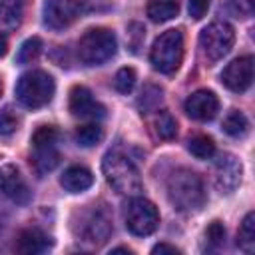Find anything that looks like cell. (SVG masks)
<instances>
[{
	"mask_svg": "<svg viewBox=\"0 0 255 255\" xmlns=\"http://www.w3.org/2000/svg\"><path fill=\"white\" fill-rule=\"evenodd\" d=\"M167 197L177 211L191 213L201 209L205 203V189L201 177L185 167L175 169L167 177Z\"/></svg>",
	"mask_w": 255,
	"mask_h": 255,
	"instance_id": "1",
	"label": "cell"
},
{
	"mask_svg": "<svg viewBox=\"0 0 255 255\" xmlns=\"http://www.w3.org/2000/svg\"><path fill=\"white\" fill-rule=\"evenodd\" d=\"M102 167H104V175H106L108 183L118 193L131 195L141 189V177H139L137 167L122 151H108Z\"/></svg>",
	"mask_w": 255,
	"mask_h": 255,
	"instance_id": "2",
	"label": "cell"
},
{
	"mask_svg": "<svg viewBox=\"0 0 255 255\" xmlns=\"http://www.w3.org/2000/svg\"><path fill=\"white\" fill-rule=\"evenodd\" d=\"M118 42L112 30L92 28L78 42V58L86 66H102L116 56Z\"/></svg>",
	"mask_w": 255,
	"mask_h": 255,
	"instance_id": "3",
	"label": "cell"
},
{
	"mask_svg": "<svg viewBox=\"0 0 255 255\" xmlns=\"http://www.w3.org/2000/svg\"><path fill=\"white\" fill-rule=\"evenodd\" d=\"M54 92H56V86L52 76L42 70L26 72L16 82V98L24 108H30V110H38L50 104V100L54 98Z\"/></svg>",
	"mask_w": 255,
	"mask_h": 255,
	"instance_id": "4",
	"label": "cell"
},
{
	"mask_svg": "<svg viewBox=\"0 0 255 255\" xmlns=\"http://www.w3.org/2000/svg\"><path fill=\"white\" fill-rule=\"evenodd\" d=\"M183 60V36L179 30H165L151 46L149 62L161 74H173Z\"/></svg>",
	"mask_w": 255,
	"mask_h": 255,
	"instance_id": "5",
	"label": "cell"
},
{
	"mask_svg": "<svg viewBox=\"0 0 255 255\" xmlns=\"http://www.w3.org/2000/svg\"><path fill=\"white\" fill-rule=\"evenodd\" d=\"M235 42V30L227 22H213L199 34V48L207 64L219 62Z\"/></svg>",
	"mask_w": 255,
	"mask_h": 255,
	"instance_id": "6",
	"label": "cell"
},
{
	"mask_svg": "<svg viewBox=\"0 0 255 255\" xmlns=\"http://www.w3.org/2000/svg\"><path fill=\"white\" fill-rule=\"evenodd\" d=\"M124 219H126L128 231L137 235V237L151 235L157 229V225H159L157 207L149 199H145V197H131L126 203Z\"/></svg>",
	"mask_w": 255,
	"mask_h": 255,
	"instance_id": "7",
	"label": "cell"
},
{
	"mask_svg": "<svg viewBox=\"0 0 255 255\" xmlns=\"http://www.w3.org/2000/svg\"><path fill=\"white\" fill-rule=\"evenodd\" d=\"M86 12V0H46L44 6V24L62 30L74 24Z\"/></svg>",
	"mask_w": 255,
	"mask_h": 255,
	"instance_id": "8",
	"label": "cell"
},
{
	"mask_svg": "<svg viewBox=\"0 0 255 255\" xmlns=\"http://www.w3.org/2000/svg\"><path fill=\"white\" fill-rule=\"evenodd\" d=\"M221 82L231 92H247L253 84V56H241L227 64L221 72Z\"/></svg>",
	"mask_w": 255,
	"mask_h": 255,
	"instance_id": "9",
	"label": "cell"
},
{
	"mask_svg": "<svg viewBox=\"0 0 255 255\" xmlns=\"http://www.w3.org/2000/svg\"><path fill=\"white\" fill-rule=\"evenodd\" d=\"M213 179H215V187L221 191V193H231L239 187L241 183V175H243V167H241V161L231 155V153H221L217 159H215V165H213Z\"/></svg>",
	"mask_w": 255,
	"mask_h": 255,
	"instance_id": "10",
	"label": "cell"
},
{
	"mask_svg": "<svg viewBox=\"0 0 255 255\" xmlns=\"http://www.w3.org/2000/svg\"><path fill=\"white\" fill-rule=\"evenodd\" d=\"M84 241L94 243V245H102L110 235H112V217L106 209H96L92 207L84 219H82V229H80Z\"/></svg>",
	"mask_w": 255,
	"mask_h": 255,
	"instance_id": "11",
	"label": "cell"
},
{
	"mask_svg": "<svg viewBox=\"0 0 255 255\" xmlns=\"http://www.w3.org/2000/svg\"><path fill=\"white\" fill-rule=\"evenodd\" d=\"M0 193L18 205H26L32 197V191L24 181V177L20 175L18 167L10 163L0 167Z\"/></svg>",
	"mask_w": 255,
	"mask_h": 255,
	"instance_id": "12",
	"label": "cell"
},
{
	"mask_svg": "<svg viewBox=\"0 0 255 255\" xmlns=\"http://www.w3.org/2000/svg\"><path fill=\"white\" fill-rule=\"evenodd\" d=\"M68 108L72 116L76 118H86V120H100L106 116V108L94 100L92 92L86 86H74L70 90V102Z\"/></svg>",
	"mask_w": 255,
	"mask_h": 255,
	"instance_id": "13",
	"label": "cell"
},
{
	"mask_svg": "<svg viewBox=\"0 0 255 255\" xmlns=\"http://www.w3.org/2000/svg\"><path fill=\"white\" fill-rule=\"evenodd\" d=\"M183 108H185V114L191 120L209 122L219 112V100L211 90H197L185 100Z\"/></svg>",
	"mask_w": 255,
	"mask_h": 255,
	"instance_id": "14",
	"label": "cell"
},
{
	"mask_svg": "<svg viewBox=\"0 0 255 255\" xmlns=\"http://www.w3.org/2000/svg\"><path fill=\"white\" fill-rule=\"evenodd\" d=\"M50 247H52V239H50L44 231H40V229H36V227H28V229L20 231L18 243H16V249H18L20 253H24V255L44 253V251H48Z\"/></svg>",
	"mask_w": 255,
	"mask_h": 255,
	"instance_id": "15",
	"label": "cell"
},
{
	"mask_svg": "<svg viewBox=\"0 0 255 255\" xmlns=\"http://www.w3.org/2000/svg\"><path fill=\"white\" fill-rule=\"evenodd\" d=\"M60 183L66 191L70 193H80V191H86L88 187H92L94 183V175L88 167L84 165H70L62 177H60Z\"/></svg>",
	"mask_w": 255,
	"mask_h": 255,
	"instance_id": "16",
	"label": "cell"
},
{
	"mask_svg": "<svg viewBox=\"0 0 255 255\" xmlns=\"http://www.w3.org/2000/svg\"><path fill=\"white\" fill-rule=\"evenodd\" d=\"M26 0H0V32H12L22 24Z\"/></svg>",
	"mask_w": 255,
	"mask_h": 255,
	"instance_id": "17",
	"label": "cell"
},
{
	"mask_svg": "<svg viewBox=\"0 0 255 255\" xmlns=\"http://www.w3.org/2000/svg\"><path fill=\"white\" fill-rule=\"evenodd\" d=\"M179 12V0H149L147 16L151 22H167Z\"/></svg>",
	"mask_w": 255,
	"mask_h": 255,
	"instance_id": "18",
	"label": "cell"
},
{
	"mask_svg": "<svg viewBox=\"0 0 255 255\" xmlns=\"http://www.w3.org/2000/svg\"><path fill=\"white\" fill-rule=\"evenodd\" d=\"M237 247L245 253H253L255 251V213L249 211L237 231Z\"/></svg>",
	"mask_w": 255,
	"mask_h": 255,
	"instance_id": "19",
	"label": "cell"
},
{
	"mask_svg": "<svg viewBox=\"0 0 255 255\" xmlns=\"http://www.w3.org/2000/svg\"><path fill=\"white\" fill-rule=\"evenodd\" d=\"M223 131L229 133L231 137H243L249 131V122L241 112L231 110L223 120Z\"/></svg>",
	"mask_w": 255,
	"mask_h": 255,
	"instance_id": "20",
	"label": "cell"
},
{
	"mask_svg": "<svg viewBox=\"0 0 255 255\" xmlns=\"http://www.w3.org/2000/svg\"><path fill=\"white\" fill-rule=\"evenodd\" d=\"M104 139V129L98 124H86L76 129V141L82 147H92Z\"/></svg>",
	"mask_w": 255,
	"mask_h": 255,
	"instance_id": "21",
	"label": "cell"
},
{
	"mask_svg": "<svg viewBox=\"0 0 255 255\" xmlns=\"http://www.w3.org/2000/svg\"><path fill=\"white\" fill-rule=\"evenodd\" d=\"M187 149L197 159H209L215 153V143H213V139L209 135H193L187 141Z\"/></svg>",
	"mask_w": 255,
	"mask_h": 255,
	"instance_id": "22",
	"label": "cell"
},
{
	"mask_svg": "<svg viewBox=\"0 0 255 255\" xmlns=\"http://www.w3.org/2000/svg\"><path fill=\"white\" fill-rule=\"evenodd\" d=\"M153 126H155L157 137H161V139H173L177 133V122L169 112H159L155 116Z\"/></svg>",
	"mask_w": 255,
	"mask_h": 255,
	"instance_id": "23",
	"label": "cell"
},
{
	"mask_svg": "<svg viewBox=\"0 0 255 255\" xmlns=\"http://www.w3.org/2000/svg\"><path fill=\"white\" fill-rule=\"evenodd\" d=\"M60 161V153L56 147H46V149H34V165L40 173L52 171Z\"/></svg>",
	"mask_w": 255,
	"mask_h": 255,
	"instance_id": "24",
	"label": "cell"
},
{
	"mask_svg": "<svg viewBox=\"0 0 255 255\" xmlns=\"http://www.w3.org/2000/svg\"><path fill=\"white\" fill-rule=\"evenodd\" d=\"M56 141H58V129L54 126H40L32 135V147L34 149L56 147Z\"/></svg>",
	"mask_w": 255,
	"mask_h": 255,
	"instance_id": "25",
	"label": "cell"
},
{
	"mask_svg": "<svg viewBox=\"0 0 255 255\" xmlns=\"http://www.w3.org/2000/svg\"><path fill=\"white\" fill-rule=\"evenodd\" d=\"M40 52H42V40L38 36H32V38L22 42L16 58H18L20 64H30V62H34L40 56Z\"/></svg>",
	"mask_w": 255,
	"mask_h": 255,
	"instance_id": "26",
	"label": "cell"
},
{
	"mask_svg": "<svg viewBox=\"0 0 255 255\" xmlns=\"http://www.w3.org/2000/svg\"><path fill=\"white\" fill-rule=\"evenodd\" d=\"M161 100H163V92H161V88H157V86H145L143 90H141V96H139V110L141 112H151V110H155L159 104H161Z\"/></svg>",
	"mask_w": 255,
	"mask_h": 255,
	"instance_id": "27",
	"label": "cell"
},
{
	"mask_svg": "<svg viewBox=\"0 0 255 255\" xmlns=\"http://www.w3.org/2000/svg\"><path fill=\"white\" fill-rule=\"evenodd\" d=\"M20 126V120L16 116V112L10 108V106H4L0 110V135L4 137H10Z\"/></svg>",
	"mask_w": 255,
	"mask_h": 255,
	"instance_id": "28",
	"label": "cell"
},
{
	"mask_svg": "<svg viewBox=\"0 0 255 255\" xmlns=\"http://www.w3.org/2000/svg\"><path fill=\"white\" fill-rule=\"evenodd\" d=\"M135 86V72L133 68H122L118 70L116 78H114V88L120 92V94H129Z\"/></svg>",
	"mask_w": 255,
	"mask_h": 255,
	"instance_id": "29",
	"label": "cell"
},
{
	"mask_svg": "<svg viewBox=\"0 0 255 255\" xmlns=\"http://www.w3.org/2000/svg\"><path fill=\"white\" fill-rule=\"evenodd\" d=\"M205 241L213 249H217L225 243V227H223L221 221H211L209 223V227L205 229Z\"/></svg>",
	"mask_w": 255,
	"mask_h": 255,
	"instance_id": "30",
	"label": "cell"
},
{
	"mask_svg": "<svg viewBox=\"0 0 255 255\" xmlns=\"http://www.w3.org/2000/svg\"><path fill=\"white\" fill-rule=\"evenodd\" d=\"M128 38H129V48H131V52H137L139 46H141V42H143V38H145V28H143L141 24H137V22L129 24V28H128Z\"/></svg>",
	"mask_w": 255,
	"mask_h": 255,
	"instance_id": "31",
	"label": "cell"
},
{
	"mask_svg": "<svg viewBox=\"0 0 255 255\" xmlns=\"http://www.w3.org/2000/svg\"><path fill=\"white\" fill-rule=\"evenodd\" d=\"M209 2L211 0H189V4H187L189 16L195 18V20H201L209 10Z\"/></svg>",
	"mask_w": 255,
	"mask_h": 255,
	"instance_id": "32",
	"label": "cell"
},
{
	"mask_svg": "<svg viewBox=\"0 0 255 255\" xmlns=\"http://www.w3.org/2000/svg\"><path fill=\"white\" fill-rule=\"evenodd\" d=\"M231 2H233V8L243 16H251L255 10V0H231Z\"/></svg>",
	"mask_w": 255,
	"mask_h": 255,
	"instance_id": "33",
	"label": "cell"
},
{
	"mask_svg": "<svg viewBox=\"0 0 255 255\" xmlns=\"http://www.w3.org/2000/svg\"><path fill=\"white\" fill-rule=\"evenodd\" d=\"M151 253H179V249L173 245H167V243H159L151 249Z\"/></svg>",
	"mask_w": 255,
	"mask_h": 255,
	"instance_id": "34",
	"label": "cell"
},
{
	"mask_svg": "<svg viewBox=\"0 0 255 255\" xmlns=\"http://www.w3.org/2000/svg\"><path fill=\"white\" fill-rule=\"evenodd\" d=\"M6 50H8V42H6V36L0 32V58L6 54Z\"/></svg>",
	"mask_w": 255,
	"mask_h": 255,
	"instance_id": "35",
	"label": "cell"
},
{
	"mask_svg": "<svg viewBox=\"0 0 255 255\" xmlns=\"http://www.w3.org/2000/svg\"><path fill=\"white\" fill-rule=\"evenodd\" d=\"M112 253H131L128 247H116V249H112Z\"/></svg>",
	"mask_w": 255,
	"mask_h": 255,
	"instance_id": "36",
	"label": "cell"
},
{
	"mask_svg": "<svg viewBox=\"0 0 255 255\" xmlns=\"http://www.w3.org/2000/svg\"><path fill=\"white\" fill-rule=\"evenodd\" d=\"M0 92H2V84H0Z\"/></svg>",
	"mask_w": 255,
	"mask_h": 255,
	"instance_id": "37",
	"label": "cell"
}]
</instances>
